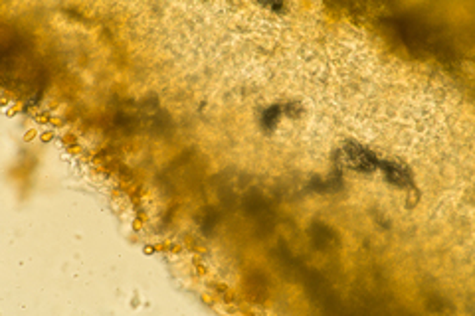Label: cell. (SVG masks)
<instances>
[{
  "instance_id": "3",
  "label": "cell",
  "mask_w": 475,
  "mask_h": 316,
  "mask_svg": "<svg viewBox=\"0 0 475 316\" xmlns=\"http://www.w3.org/2000/svg\"><path fill=\"white\" fill-rule=\"evenodd\" d=\"M243 207H246V212L252 218L257 219L260 229H264V231L272 229V226H274V214H272V209L267 206V202L260 194H250V196L243 200Z\"/></svg>"
},
{
  "instance_id": "6",
  "label": "cell",
  "mask_w": 475,
  "mask_h": 316,
  "mask_svg": "<svg viewBox=\"0 0 475 316\" xmlns=\"http://www.w3.org/2000/svg\"><path fill=\"white\" fill-rule=\"evenodd\" d=\"M250 293H252L254 298H260V301H264L265 296H267V279H265L264 275H260V273L252 275V279H250Z\"/></svg>"
},
{
  "instance_id": "4",
  "label": "cell",
  "mask_w": 475,
  "mask_h": 316,
  "mask_svg": "<svg viewBox=\"0 0 475 316\" xmlns=\"http://www.w3.org/2000/svg\"><path fill=\"white\" fill-rule=\"evenodd\" d=\"M378 170H382V174H384L388 182L398 186V188H412L414 186L410 170L406 166H402V164L392 163V160H380Z\"/></svg>"
},
{
  "instance_id": "8",
  "label": "cell",
  "mask_w": 475,
  "mask_h": 316,
  "mask_svg": "<svg viewBox=\"0 0 475 316\" xmlns=\"http://www.w3.org/2000/svg\"><path fill=\"white\" fill-rule=\"evenodd\" d=\"M283 111H286L288 115H291V117H297L299 113H301V105H295V103H289V105H286V107H283Z\"/></svg>"
},
{
  "instance_id": "1",
  "label": "cell",
  "mask_w": 475,
  "mask_h": 316,
  "mask_svg": "<svg viewBox=\"0 0 475 316\" xmlns=\"http://www.w3.org/2000/svg\"><path fill=\"white\" fill-rule=\"evenodd\" d=\"M380 22L388 26V30L396 34L400 42L416 55H434L442 62H452L455 57L453 44L442 28L426 22L414 14H392L382 18Z\"/></svg>"
},
{
  "instance_id": "5",
  "label": "cell",
  "mask_w": 475,
  "mask_h": 316,
  "mask_svg": "<svg viewBox=\"0 0 475 316\" xmlns=\"http://www.w3.org/2000/svg\"><path fill=\"white\" fill-rule=\"evenodd\" d=\"M311 241H313V247L321 251L331 249L333 245H337V233L333 231L329 226L315 221L309 229Z\"/></svg>"
},
{
  "instance_id": "2",
  "label": "cell",
  "mask_w": 475,
  "mask_h": 316,
  "mask_svg": "<svg viewBox=\"0 0 475 316\" xmlns=\"http://www.w3.org/2000/svg\"><path fill=\"white\" fill-rule=\"evenodd\" d=\"M341 154H343L344 164L349 168H353V170L365 172V174H370V172L378 170L380 158L375 153H370L368 149H365L363 144H359V142H344L343 153Z\"/></svg>"
},
{
  "instance_id": "7",
  "label": "cell",
  "mask_w": 475,
  "mask_h": 316,
  "mask_svg": "<svg viewBox=\"0 0 475 316\" xmlns=\"http://www.w3.org/2000/svg\"><path fill=\"white\" fill-rule=\"evenodd\" d=\"M281 113H283V107H279V105H272V107H267V109L264 111V115H262V125H264L265 131L276 129L277 121L281 117Z\"/></svg>"
}]
</instances>
